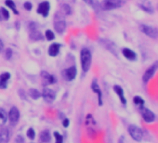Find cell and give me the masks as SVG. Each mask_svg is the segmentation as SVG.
Wrapping results in <instances>:
<instances>
[{
  "label": "cell",
  "mask_w": 158,
  "mask_h": 143,
  "mask_svg": "<svg viewBox=\"0 0 158 143\" xmlns=\"http://www.w3.org/2000/svg\"><path fill=\"white\" fill-rule=\"evenodd\" d=\"M80 60H81V67L82 70L85 73H87L89 68L91 66V61H92V56L91 53L87 49H83L80 52Z\"/></svg>",
  "instance_id": "cell-1"
},
{
  "label": "cell",
  "mask_w": 158,
  "mask_h": 143,
  "mask_svg": "<svg viewBox=\"0 0 158 143\" xmlns=\"http://www.w3.org/2000/svg\"><path fill=\"white\" fill-rule=\"evenodd\" d=\"M54 29L58 33H63L66 29V23L61 12H56L54 16Z\"/></svg>",
  "instance_id": "cell-2"
},
{
  "label": "cell",
  "mask_w": 158,
  "mask_h": 143,
  "mask_svg": "<svg viewBox=\"0 0 158 143\" xmlns=\"http://www.w3.org/2000/svg\"><path fill=\"white\" fill-rule=\"evenodd\" d=\"M122 5V0H102L100 4V9L102 10H113L121 8Z\"/></svg>",
  "instance_id": "cell-3"
},
{
  "label": "cell",
  "mask_w": 158,
  "mask_h": 143,
  "mask_svg": "<svg viewBox=\"0 0 158 143\" xmlns=\"http://www.w3.org/2000/svg\"><path fill=\"white\" fill-rule=\"evenodd\" d=\"M86 128H87V133L88 137L93 138L96 134V123L95 120L93 119L91 114H87L86 117Z\"/></svg>",
  "instance_id": "cell-4"
},
{
  "label": "cell",
  "mask_w": 158,
  "mask_h": 143,
  "mask_svg": "<svg viewBox=\"0 0 158 143\" xmlns=\"http://www.w3.org/2000/svg\"><path fill=\"white\" fill-rule=\"evenodd\" d=\"M140 30L144 33V35H146L150 38H154V39L158 38V30L156 28H154L152 26L146 25V24H141Z\"/></svg>",
  "instance_id": "cell-5"
},
{
  "label": "cell",
  "mask_w": 158,
  "mask_h": 143,
  "mask_svg": "<svg viewBox=\"0 0 158 143\" xmlns=\"http://www.w3.org/2000/svg\"><path fill=\"white\" fill-rule=\"evenodd\" d=\"M128 133L129 135L131 136V138L136 140V141H141L142 139V137H143V133H142V130L134 125H131L128 126Z\"/></svg>",
  "instance_id": "cell-6"
},
{
  "label": "cell",
  "mask_w": 158,
  "mask_h": 143,
  "mask_svg": "<svg viewBox=\"0 0 158 143\" xmlns=\"http://www.w3.org/2000/svg\"><path fill=\"white\" fill-rule=\"evenodd\" d=\"M29 30H30V38L33 41H38L43 39V36L38 30H37V25L35 23H29Z\"/></svg>",
  "instance_id": "cell-7"
},
{
  "label": "cell",
  "mask_w": 158,
  "mask_h": 143,
  "mask_svg": "<svg viewBox=\"0 0 158 143\" xmlns=\"http://www.w3.org/2000/svg\"><path fill=\"white\" fill-rule=\"evenodd\" d=\"M157 69H158V61H155V62L151 65L145 71V73H144L143 76H142V80L144 83H147V82L154 75V73Z\"/></svg>",
  "instance_id": "cell-8"
},
{
  "label": "cell",
  "mask_w": 158,
  "mask_h": 143,
  "mask_svg": "<svg viewBox=\"0 0 158 143\" xmlns=\"http://www.w3.org/2000/svg\"><path fill=\"white\" fill-rule=\"evenodd\" d=\"M50 4L49 1H43L41 2L38 7H37V13L38 14H40L41 16L43 17H47L50 14Z\"/></svg>",
  "instance_id": "cell-9"
},
{
  "label": "cell",
  "mask_w": 158,
  "mask_h": 143,
  "mask_svg": "<svg viewBox=\"0 0 158 143\" xmlns=\"http://www.w3.org/2000/svg\"><path fill=\"white\" fill-rule=\"evenodd\" d=\"M140 110H141V116L143 118V120L147 122V123H152L154 121L155 119V116H154V113L152 112V111H150L149 109L145 108V107H141L140 108Z\"/></svg>",
  "instance_id": "cell-10"
},
{
  "label": "cell",
  "mask_w": 158,
  "mask_h": 143,
  "mask_svg": "<svg viewBox=\"0 0 158 143\" xmlns=\"http://www.w3.org/2000/svg\"><path fill=\"white\" fill-rule=\"evenodd\" d=\"M41 95H42L45 101H47V102H52V101H54L55 98H56V94H55V92L53 90L50 89V88H44L43 92Z\"/></svg>",
  "instance_id": "cell-11"
},
{
  "label": "cell",
  "mask_w": 158,
  "mask_h": 143,
  "mask_svg": "<svg viewBox=\"0 0 158 143\" xmlns=\"http://www.w3.org/2000/svg\"><path fill=\"white\" fill-rule=\"evenodd\" d=\"M76 67L75 66H71L70 68H68V69L64 70L63 72V75L64 77L67 79V80H73L74 78H75V76H76Z\"/></svg>",
  "instance_id": "cell-12"
},
{
  "label": "cell",
  "mask_w": 158,
  "mask_h": 143,
  "mask_svg": "<svg viewBox=\"0 0 158 143\" xmlns=\"http://www.w3.org/2000/svg\"><path fill=\"white\" fill-rule=\"evenodd\" d=\"M9 121L11 123H13V124H15V123H17L19 121L20 112L16 107H12L10 109V111L9 113Z\"/></svg>",
  "instance_id": "cell-13"
},
{
  "label": "cell",
  "mask_w": 158,
  "mask_h": 143,
  "mask_svg": "<svg viewBox=\"0 0 158 143\" xmlns=\"http://www.w3.org/2000/svg\"><path fill=\"white\" fill-rule=\"evenodd\" d=\"M91 88L92 90L97 93L98 95V100H99V105H102V94H101V90L100 89V86L97 83V80L94 79L92 82V85H91Z\"/></svg>",
  "instance_id": "cell-14"
},
{
  "label": "cell",
  "mask_w": 158,
  "mask_h": 143,
  "mask_svg": "<svg viewBox=\"0 0 158 143\" xmlns=\"http://www.w3.org/2000/svg\"><path fill=\"white\" fill-rule=\"evenodd\" d=\"M140 8L143 11L149 13V14L154 13V7L152 6L150 1H148V0H143L141 3H140Z\"/></svg>",
  "instance_id": "cell-15"
},
{
  "label": "cell",
  "mask_w": 158,
  "mask_h": 143,
  "mask_svg": "<svg viewBox=\"0 0 158 143\" xmlns=\"http://www.w3.org/2000/svg\"><path fill=\"white\" fill-rule=\"evenodd\" d=\"M10 134L8 128L0 129V143H8L9 140Z\"/></svg>",
  "instance_id": "cell-16"
},
{
  "label": "cell",
  "mask_w": 158,
  "mask_h": 143,
  "mask_svg": "<svg viewBox=\"0 0 158 143\" xmlns=\"http://www.w3.org/2000/svg\"><path fill=\"white\" fill-rule=\"evenodd\" d=\"M122 53H123L124 57H125L126 59H127V60H135L137 59V54L133 50L127 49V47L123 49H122Z\"/></svg>",
  "instance_id": "cell-17"
},
{
  "label": "cell",
  "mask_w": 158,
  "mask_h": 143,
  "mask_svg": "<svg viewBox=\"0 0 158 143\" xmlns=\"http://www.w3.org/2000/svg\"><path fill=\"white\" fill-rule=\"evenodd\" d=\"M60 45L58 43H53L49 47V55L51 57H55L57 56L59 52H60Z\"/></svg>",
  "instance_id": "cell-18"
},
{
  "label": "cell",
  "mask_w": 158,
  "mask_h": 143,
  "mask_svg": "<svg viewBox=\"0 0 158 143\" xmlns=\"http://www.w3.org/2000/svg\"><path fill=\"white\" fill-rule=\"evenodd\" d=\"M114 92L117 94V96L119 97L120 100L123 104H126L127 103V100H126V98L124 97V91H123V88L119 86H114Z\"/></svg>",
  "instance_id": "cell-19"
},
{
  "label": "cell",
  "mask_w": 158,
  "mask_h": 143,
  "mask_svg": "<svg viewBox=\"0 0 158 143\" xmlns=\"http://www.w3.org/2000/svg\"><path fill=\"white\" fill-rule=\"evenodd\" d=\"M72 8L70 5L68 4H63L60 7V12L63 13V15H71L72 14Z\"/></svg>",
  "instance_id": "cell-20"
},
{
  "label": "cell",
  "mask_w": 158,
  "mask_h": 143,
  "mask_svg": "<svg viewBox=\"0 0 158 143\" xmlns=\"http://www.w3.org/2000/svg\"><path fill=\"white\" fill-rule=\"evenodd\" d=\"M83 1L87 3L88 6H90L95 10H98L100 9V3L98 0H83Z\"/></svg>",
  "instance_id": "cell-21"
},
{
  "label": "cell",
  "mask_w": 158,
  "mask_h": 143,
  "mask_svg": "<svg viewBox=\"0 0 158 143\" xmlns=\"http://www.w3.org/2000/svg\"><path fill=\"white\" fill-rule=\"evenodd\" d=\"M5 4H6L7 7H9V8L13 12H14V14L19 15V11H18L17 9H16V5H15L14 2L12 1V0H6Z\"/></svg>",
  "instance_id": "cell-22"
},
{
  "label": "cell",
  "mask_w": 158,
  "mask_h": 143,
  "mask_svg": "<svg viewBox=\"0 0 158 143\" xmlns=\"http://www.w3.org/2000/svg\"><path fill=\"white\" fill-rule=\"evenodd\" d=\"M7 119H8V114H7L5 110L0 108V126L5 125V123L7 122Z\"/></svg>",
  "instance_id": "cell-23"
},
{
  "label": "cell",
  "mask_w": 158,
  "mask_h": 143,
  "mask_svg": "<svg viewBox=\"0 0 158 143\" xmlns=\"http://www.w3.org/2000/svg\"><path fill=\"white\" fill-rule=\"evenodd\" d=\"M29 95L33 99H37L41 97V93L37 89H35V88H32V89L29 90Z\"/></svg>",
  "instance_id": "cell-24"
},
{
  "label": "cell",
  "mask_w": 158,
  "mask_h": 143,
  "mask_svg": "<svg viewBox=\"0 0 158 143\" xmlns=\"http://www.w3.org/2000/svg\"><path fill=\"white\" fill-rule=\"evenodd\" d=\"M40 139L43 142H49L50 140V134L49 131H43L40 134Z\"/></svg>",
  "instance_id": "cell-25"
},
{
  "label": "cell",
  "mask_w": 158,
  "mask_h": 143,
  "mask_svg": "<svg viewBox=\"0 0 158 143\" xmlns=\"http://www.w3.org/2000/svg\"><path fill=\"white\" fill-rule=\"evenodd\" d=\"M133 101H134L135 104L139 105V107H142L143 104H144V100L141 97H139V96H135L134 99H133Z\"/></svg>",
  "instance_id": "cell-26"
},
{
  "label": "cell",
  "mask_w": 158,
  "mask_h": 143,
  "mask_svg": "<svg viewBox=\"0 0 158 143\" xmlns=\"http://www.w3.org/2000/svg\"><path fill=\"white\" fill-rule=\"evenodd\" d=\"M10 78V73H4L2 74H0V81L3 83H7V81Z\"/></svg>",
  "instance_id": "cell-27"
},
{
  "label": "cell",
  "mask_w": 158,
  "mask_h": 143,
  "mask_svg": "<svg viewBox=\"0 0 158 143\" xmlns=\"http://www.w3.org/2000/svg\"><path fill=\"white\" fill-rule=\"evenodd\" d=\"M45 36L49 41H51L55 38V35L51 30H47L46 33H45Z\"/></svg>",
  "instance_id": "cell-28"
},
{
  "label": "cell",
  "mask_w": 158,
  "mask_h": 143,
  "mask_svg": "<svg viewBox=\"0 0 158 143\" xmlns=\"http://www.w3.org/2000/svg\"><path fill=\"white\" fill-rule=\"evenodd\" d=\"M1 10V14H2V17H3V20H9V10H7L5 8H1L0 9Z\"/></svg>",
  "instance_id": "cell-29"
},
{
  "label": "cell",
  "mask_w": 158,
  "mask_h": 143,
  "mask_svg": "<svg viewBox=\"0 0 158 143\" xmlns=\"http://www.w3.org/2000/svg\"><path fill=\"white\" fill-rule=\"evenodd\" d=\"M26 135H27V137H28L29 139H35V137H36V132H35V130H33V128H29L28 130H27Z\"/></svg>",
  "instance_id": "cell-30"
},
{
  "label": "cell",
  "mask_w": 158,
  "mask_h": 143,
  "mask_svg": "<svg viewBox=\"0 0 158 143\" xmlns=\"http://www.w3.org/2000/svg\"><path fill=\"white\" fill-rule=\"evenodd\" d=\"M54 137H55V139H56V143H63V138L60 133L54 132Z\"/></svg>",
  "instance_id": "cell-31"
},
{
  "label": "cell",
  "mask_w": 158,
  "mask_h": 143,
  "mask_svg": "<svg viewBox=\"0 0 158 143\" xmlns=\"http://www.w3.org/2000/svg\"><path fill=\"white\" fill-rule=\"evenodd\" d=\"M23 8H24L26 10L30 11V10H32V9H33V5H32L31 2L26 1V2H24V4H23Z\"/></svg>",
  "instance_id": "cell-32"
},
{
  "label": "cell",
  "mask_w": 158,
  "mask_h": 143,
  "mask_svg": "<svg viewBox=\"0 0 158 143\" xmlns=\"http://www.w3.org/2000/svg\"><path fill=\"white\" fill-rule=\"evenodd\" d=\"M5 56H6V59L7 60H9L12 56V50L10 49H8L6 50V54H5Z\"/></svg>",
  "instance_id": "cell-33"
},
{
  "label": "cell",
  "mask_w": 158,
  "mask_h": 143,
  "mask_svg": "<svg viewBox=\"0 0 158 143\" xmlns=\"http://www.w3.org/2000/svg\"><path fill=\"white\" fill-rule=\"evenodd\" d=\"M47 81H49L50 84H53V83H55V82H56V79H55L54 76L50 75V77H49V79H47Z\"/></svg>",
  "instance_id": "cell-34"
},
{
  "label": "cell",
  "mask_w": 158,
  "mask_h": 143,
  "mask_svg": "<svg viewBox=\"0 0 158 143\" xmlns=\"http://www.w3.org/2000/svg\"><path fill=\"white\" fill-rule=\"evenodd\" d=\"M63 125L64 127H68V126H69V124H70V121H69V119H67V118H66V119L63 120Z\"/></svg>",
  "instance_id": "cell-35"
},
{
  "label": "cell",
  "mask_w": 158,
  "mask_h": 143,
  "mask_svg": "<svg viewBox=\"0 0 158 143\" xmlns=\"http://www.w3.org/2000/svg\"><path fill=\"white\" fill-rule=\"evenodd\" d=\"M7 87V83H3V82L0 81V88H2V89H4V88Z\"/></svg>",
  "instance_id": "cell-36"
},
{
  "label": "cell",
  "mask_w": 158,
  "mask_h": 143,
  "mask_svg": "<svg viewBox=\"0 0 158 143\" xmlns=\"http://www.w3.org/2000/svg\"><path fill=\"white\" fill-rule=\"evenodd\" d=\"M16 141L19 142V143H23V139H22V137H20V136H19V137L17 138V139H16Z\"/></svg>",
  "instance_id": "cell-37"
},
{
  "label": "cell",
  "mask_w": 158,
  "mask_h": 143,
  "mask_svg": "<svg viewBox=\"0 0 158 143\" xmlns=\"http://www.w3.org/2000/svg\"><path fill=\"white\" fill-rule=\"evenodd\" d=\"M3 49H4V44H3L2 41L0 40V52H1V51L3 50Z\"/></svg>",
  "instance_id": "cell-38"
},
{
  "label": "cell",
  "mask_w": 158,
  "mask_h": 143,
  "mask_svg": "<svg viewBox=\"0 0 158 143\" xmlns=\"http://www.w3.org/2000/svg\"><path fill=\"white\" fill-rule=\"evenodd\" d=\"M118 143H124V139H123V138H120V139H119Z\"/></svg>",
  "instance_id": "cell-39"
},
{
  "label": "cell",
  "mask_w": 158,
  "mask_h": 143,
  "mask_svg": "<svg viewBox=\"0 0 158 143\" xmlns=\"http://www.w3.org/2000/svg\"><path fill=\"white\" fill-rule=\"evenodd\" d=\"M3 20V17H2V14H1V10H0V22Z\"/></svg>",
  "instance_id": "cell-40"
}]
</instances>
